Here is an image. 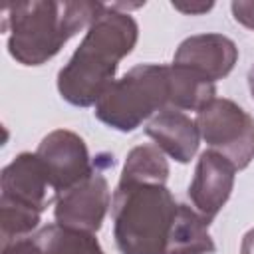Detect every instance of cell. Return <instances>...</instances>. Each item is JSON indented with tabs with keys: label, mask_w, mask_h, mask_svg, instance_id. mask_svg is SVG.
I'll use <instances>...</instances> for the list:
<instances>
[{
	"label": "cell",
	"mask_w": 254,
	"mask_h": 254,
	"mask_svg": "<svg viewBox=\"0 0 254 254\" xmlns=\"http://www.w3.org/2000/svg\"><path fill=\"white\" fill-rule=\"evenodd\" d=\"M42 212L26 204L0 196V236L2 244L28 238L40 224Z\"/></svg>",
	"instance_id": "cell-16"
},
{
	"label": "cell",
	"mask_w": 254,
	"mask_h": 254,
	"mask_svg": "<svg viewBox=\"0 0 254 254\" xmlns=\"http://www.w3.org/2000/svg\"><path fill=\"white\" fill-rule=\"evenodd\" d=\"M167 64H139L115 79L93 105V115L107 127L129 133L169 107Z\"/></svg>",
	"instance_id": "cell-4"
},
{
	"label": "cell",
	"mask_w": 254,
	"mask_h": 254,
	"mask_svg": "<svg viewBox=\"0 0 254 254\" xmlns=\"http://www.w3.org/2000/svg\"><path fill=\"white\" fill-rule=\"evenodd\" d=\"M105 4L91 0H30L4 8L8 54L22 65H42L64 44L87 30Z\"/></svg>",
	"instance_id": "cell-2"
},
{
	"label": "cell",
	"mask_w": 254,
	"mask_h": 254,
	"mask_svg": "<svg viewBox=\"0 0 254 254\" xmlns=\"http://www.w3.org/2000/svg\"><path fill=\"white\" fill-rule=\"evenodd\" d=\"M169 83H171L169 107L179 109V111L198 113L216 95V87L212 81H208L206 77L183 65L169 64Z\"/></svg>",
	"instance_id": "cell-13"
},
{
	"label": "cell",
	"mask_w": 254,
	"mask_h": 254,
	"mask_svg": "<svg viewBox=\"0 0 254 254\" xmlns=\"http://www.w3.org/2000/svg\"><path fill=\"white\" fill-rule=\"evenodd\" d=\"M119 179L165 185L169 179V163L165 159V153L155 143H143L133 147L125 157V165Z\"/></svg>",
	"instance_id": "cell-15"
},
{
	"label": "cell",
	"mask_w": 254,
	"mask_h": 254,
	"mask_svg": "<svg viewBox=\"0 0 254 254\" xmlns=\"http://www.w3.org/2000/svg\"><path fill=\"white\" fill-rule=\"evenodd\" d=\"M236 171L238 169L220 153L212 149L200 153L192 181L189 185L192 208L212 222L232 194Z\"/></svg>",
	"instance_id": "cell-8"
},
{
	"label": "cell",
	"mask_w": 254,
	"mask_h": 254,
	"mask_svg": "<svg viewBox=\"0 0 254 254\" xmlns=\"http://www.w3.org/2000/svg\"><path fill=\"white\" fill-rule=\"evenodd\" d=\"M99 159L101 155L95 159L93 171L81 183L58 194L54 202V218L58 224L75 228V230L93 232V234L101 228L103 218L113 200L103 169L113 167V163L101 167Z\"/></svg>",
	"instance_id": "cell-6"
},
{
	"label": "cell",
	"mask_w": 254,
	"mask_h": 254,
	"mask_svg": "<svg viewBox=\"0 0 254 254\" xmlns=\"http://www.w3.org/2000/svg\"><path fill=\"white\" fill-rule=\"evenodd\" d=\"M0 254H42V252L36 246V242L28 236V238H20V240L2 244V252Z\"/></svg>",
	"instance_id": "cell-18"
},
{
	"label": "cell",
	"mask_w": 254,
	"mask_h": 254,
	"mask_svg": "<svg viewBox=\"0 0 254 254\" xmlns=\"http://www.w3.org/2000/svg\"><path fill=\"white\" fill-rule=\"evenodd\" d=\"M145 133L155 141V145L165 155L183 165L196 155L200 145L196 121L190 119L185 111L173 107H165L159 113H155L147 121Z\"/></svg>",
	"instance_id": "cell-11"
},
{
	"label": "cell",
	"mask_w": 254,
	"mask_h": 254,
	"mask_svg": "<svg viewBox=\"0 0 254 254\" xmlns=\"http://www.w3.org/2000/svg\"><path fill=\"white\" fill-rule=\"evenodd\" d=\"M210 220L192 206L179 202L165 254H212L216 244L208 232Z\"/></svg>",
	"instance_id": "cell-12"
},
{
	"label": "cell",
	"mask_w": 254,
	"mask_h": 254,
	"mask_svg": "<svg viewBox=\"0 0 254 254\" xmlns=\"http://www.w3.org/2000/svg\"><path fill=\"white\" fill-rule=\"evenodd\" d=\"M171 6L183 14H190V16H198L204 14L208 10H212L214 2H171Z\"/></svg>",
	"instance_id": "cell-19"
},
{
	"label": "cell",
	"mask_w": 254,
	"mask_h": 254,
	"mask_svg": "<svg viewBox=\"0 0 254 254\" xmlns=\"http://www.w3.org/2000/svg\"><path fill=\"white\" fill-rule=\"evenodd\" d=\"M200 139L238 171L254 161V119L236 101L214 97L196 113Z\"/></svg>",
	"instance_id": "cell-5"
},
{
	"label": "cell",
	"mask_w": 254,
	"mask_h": 254,
	"mask_svg": "<svg viewBox=\"0 0 254 254\" xmlns=\"http://www.w3.org/2000/svg\"><path fill=\"white\" fill-rule=\"evenodd\" d=\"M36 155L40 157L56 194L81 183L95 167L89 157L85 141L69 129L50 131L38 145Z\"/></svg>",
	"instance_id": "cell-7"
},
{
	"label": "cell",
	"mask_w": 254,
	"mask_h": 254,
	"mask_svg": "<svg viewBox=\"0 0 254 254\" xmlns=\"http://www.w3.org/2000/svg\"><path fill=\"white\" fill-rule=\"evenodd\" d=\"M0 196L44 212L58 194L36 153L16 155L0 175Z\"/></svg>",
	"instance_id": "cell-9"
},
{
	"label": "cell",
	"mask_w": 254,
	"mask_h": 254,
	"mask_svg": "<svg viewBox=\"0 0 254 254\" xmlns=\"http://www.w3.org/2000/svg\"><path fill=\"white\" fill-rule=\"evenodd\" d=\"M230 10H232V18L240 26L254 30V0H234L230 4Z\"/></svg>",
	"instance_id": "cell-17"
},
{
	"label": "cell",
	"mask_w": 254,
	"mask_h": 254,
	"mask_svg": "<svg viewBox=\"0 0 254 254\" xmlns=\"http://www.w3.org/2000/svg\"><path fill=\"white\" fill-rule=\"evenodd\" d=\"M248 89H250V93H252V97H254V65H252L250 71H248Z\"/></svg>",
	"instance_id": "cell-21"
},
{
	"label": "cell",
	"mask_w": 254,
	"mask_h": 254,
	"mask_svg": "<svg viewBox=\"0 0 254 254\" xmlns=\"http://www.w3.org/2000/svg\"><path fill=\"white\" fill-rule=\"evenodd\" d=\"M139 40V26L129 12L105 4L87 28L69 62L58 71V91L75 107L95 105L115 81L119 62L129 56Z\"/></svg>",
	"instance_id": "cell-1"
},
{
	"label": "cell",
	"mask_w": 254,
	"mask_h": 254,
	"mask_svg": "<svg viewBox=\"0 0 254 254\" xmlns=\"http://www.w3.org/2000/svg\"><path fill=\"white\" fill-rule=\"evenodd\" d=\"M32 240L42 254H105L93 232L67 228L58 222L40 228Z\"/></svg>",
	"instance_id": "cell-14"
},
{
	"label": "cell",
	"mask_w": 254,
	"mask_h": 254,
	"mask_svg": "<svg viewBox=\"0 0 254 254\" xmlns=\"http://www.w3.org/2000/svg\"><path fill=\"white\" fill-rule=\"evenodd\" d=\"M238 62L236 44L222 34H194L185 38L175 56L173 64L192 69L194 73L206 77L208 81H218L226 77Z\"/></svg>",
	"instance_id": "cell-10"
},
{
	"label": "cell",
	"mask_w": 254,
	"mask_h": 254,
	"mask_svg": "<svg viewBox=\"0 0 254 254\" xmlns=\"http://www.w3.org/2000/svg\"><path fill=\"white\" fill-rule=\"evenodd\" d=\"M240 254H254V228H250V230L242 236Z\"/></svg>",
	"instance_id": "cell-20"
},
{
	"label": "cell",
	"mask_w": 254,
	"mask_h": 254,
	"mask_svg": "<svg viewBox=\"0 0 254 254\" xmlns=\"http://www.w3.org/2000/svg\"><path fill=\"white\" fill-rule=\"evenodd\" d=\"M179 202L167 185L121 181L111 200L119 254H165Z\"/></svg>",
	"instance_id": "cell-3"
}]
</instances>
